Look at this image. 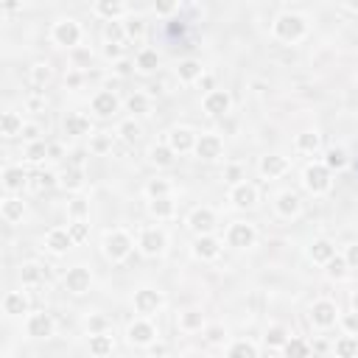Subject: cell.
Returning a JSON list of instances; mask_svg holds the SVG:
<instances>
[{
    "instance_id": "cell-1",
    "label": "cell",
    "mask_w": 358,
    "mask_h": 358,
    "mask_svg": "<svg viewBox=\"0 0 358 358\" xmlns=\"http://www.w3.org/2000/svg\"><path fill=\"white\" fill-rule=\"evenodd\" d=\"M129 252V238L123 232H115V235L106 238V255L109 258H123Z\"/></svg>"
},
{
    "instance_id": "cell-2",
    "label": "cell",
    "mask_w": 358,
    "mask_h": 358,
    "mask_svg": "<svg viewBox=\"0 0 358 358\" xmlns=\"http://www.w3.org/2000/svg\"><path fill=\"white\" fill-rule=\"evenodd\" d=\"M252 241H255L252 227H247V224H235V227H232V232H230V243H232V247H249Z\"/></svg>"
},
{
    "instance_id": "cell-3",
    "label": "cell",
    "mask_w": 358,
    "mask_h": 358,
    "mask_svg": "<svg viewBox=\"0 0 358 358\" xmlns=\"http://www.w3.org/2000/svg\"><path fill=\"white\" fill-rule=\"evenodd\" d=\"M163 243H165L163 232H157V230H146V232H143V241H140L143 252H148V255H157L160 249H163Z\"/></svg>"
},
{
    "instance_id": "cell-4",
    "label": "cell",
    "mask_w": 358,
    "mask_h": 358,
    "mask_svg": "<svg viewBox=\"0 0 358 358\" xmlns=\"http://www.w3.org/2000/svg\"><path fill=\"white\" fill-rule=\"evenodd\" d=\"M90 285V272L87 268H73V272L68 274V288L76 291V294H81V291H87Z\"/></svg>"
},
{
    "instance_id": "cell-5",
    "label": "cell",
    "mask_w": 358,
    "mask_h": 358,
    "mask_svg": "<svg viewBox=\"0 0 358 358\" xmlns=\"http://www.w3.org/2000/svg\"><path fill=\"white\" fill-rule=\"evenodd\" d=\"M305 185L311 190H325L327 188V171L319 168V165H314V168L305 171Z\"/></svg>"
},
{
    "instance_id": "cell-6",
    "label": "cell",
    "mask_w": 358,
    "mask_h": 358,
    "mask_svg": "<svg viewBox=\"0 0 358 358\" xmlns=\"http://www.w3.org/2000/svg\"><path fill=\"white\" fill-rule=\"evenodd\" d=\"M137 302V311L140 314H151L160 308V294H154V291H140V294L135 297Z\"/></svg>"
},
{
    "instance_id": "cell-7",
    "label": "cell",
    "mask_w": 358,
    "mask_h": 358,
    "mask_svg": "<svg viewBox=\"0 0 358 358\" xmlns=\"http://www.w3.org/2000/svg\"><path fill=\"white\" fill-rule=\"evenodd\" d=\"M277 31L283 34L285 39H294V37H300V34H302V20H300V17H283L280 26H277Z\"/></svg>"
},
{
    "instance_id": "cell-8",
    "label": "cell",
    "mask_w": 358,
    "mask_h": 358,
    "mask_svg": "<svg viewBox=\"0 0 358 358\" xmlns=\"http://www.w3.org/2000/svg\"><path fill=\"white\" fill-rule=\"evenodd\" d=\"M227 106H230L227 93H213L210 98L205 101V109L210 112V115H221V112H227Z\"/></svg>"
},
{
    "instance_id": "cell-9",
    "label": "cell",
    "mask_w": 358,
    "mask_h": 358,
    "mask_svg": "<svg viewBox=\"0 0 358 358\" xmlns=\"http://www.w3.org/2000/svg\"><path fill=\"white\" fill-rule=\"evenodd\" d=\"M115 106H118V101H115V95H112V93H101L98 98L93 101V109L98 112V115H112Z\"/></svg>"
},
{
    "instance_id": "cell-10",
    "label": "cell",
    "mask_w": 358,
    "mask_h": 358,
    "mask_svg": "<svg viewBox=\"0 0 358 358\" xmlns=\"http://www.w3.org/2000/svg\"><path fill=\"white\" fill-rule=\"evenodd\" d=\"M90 350H93L95 358H104L106 353H112V339L109 336H90Z\"/></svg>"
},
{
    "instance_id": "cell-11",
    "label": "cell",
    "mask_w": 358,
    "mask_h": 358,
    "mask_svg": "<svg viewBox=\"0 0 358 358\" xmlns=\"http://www.w3.org/2000/svg\"><path fill=\"white\" fill-rule=\"evenodd\" d=\"M56 39L62 45H76V39H79V28H76V23H62V26L56 28Z\"/></svg>"
},
{
    "instance_id": "cell-12",
    "label": "cell",
    "mask_w": 358,
    "mask_h": 358,
    "mask_svg": "<svg viewBox=\"0 0 358 358\" xmlns=\"http://www.w3.org/2000/svg\"><path fill=\"white\" fill-rule=\"evenodd\" d=\"M28 330H31V336H37V339L51 336V319H48L45 314H37L31 319V325H28Z\"/></svg>"
},
{
    "instance_id": "cell-13",
    "label": "cell",
    "mask_w": 358,
    "mask_h": 358,
    "mask_svg": "<svg viewBox=\"0 0 358 358\" xmlns=\"http://www.w3.org/2000/svg\"><path fill=\"white\" fill-rule=\"evenodd\" d=\"M190 227H193L196 232H207L213 230V213L210 210H196L193 218H190Z\"/></svg>"
},
{
    "instance_id": "cell-14",
    "label": "cell",
    "mask_w": 358,
    "mask_h": 358,
    "mask_svg": "<svg viewBox=\"0 0 358 358\" xmlns=\"http://www.w3.org/2000/svg\"><path fill=\"white\" fill-rule=\"evenodd\" d=\"M314 319L319 322V325H330V322L336 319V308H333L330 302H319V305H314Z\"/></svg>"
},
{
    "instance_id": "cell-15",
    "label": "cell",
    "mask_w": 358,
    "mask_h": 358,
    "mask_svg": "<svg viewBox=\"0 0 358 358\" xmlns=\"http://www.w3.org/2000/svg\"><path fill=\"white\" fill-rule=\"evenodd\" d=\"M218 151H221L218 137H202V143H199V154H202V157L213 160V157H218Z\"/></svg>"
},
{
    "instance_id": "cell-16",
    "label": "cell",
    "mask_w": 358,
    "mask_h": 358,
    "mask_svg": "<svg viewBox=\"0 0 358 358\" xmlns=\"http://www.w3.org/2000/svg\"><path fill=\"white\" fill-rule=\"evenodd\" d=\"M48 247H51L53 252H62V249L70 247V235L64 230H53L51 235H48Z\"/></svg>"
},
{
    "instance_id": "cell-17",
    "label": "cell",
    "mask_w": 358,
    "mask_h": 358,
    "mask_svg": "<svg viewBox=\"0 0 358 358\" xmlns=\"http://www.w3.org/2000/svg\"><path fill=\"white\" fill-rule=\"evenodd\" d=\"M232 199H235V205H241V207H252V205H255V188H249V185H241V188H235Z\"/></svg>"
},
{
    "instance_id": "cell-18",
    "label": "cell",
    "mask_w": 358,
    "mask_h": 358,
    "mask_svg": "<svg viewBox=\"0 0 358 358\" xmlns=\"http://www.w3.org/2000/svg\"><path fill=\"white\" fill-rule=\"evenodd\" d=\"M129 336H132V342H140V344H146L148 339L154 336V330H151V325H146V322H137V325H132Z\"/></svg>"
},
{
    "instance_id": "cell-19",
    "label": "cell",
    "mask_w": 358,
    "mask_h": 358,
    "mask_svg": "<svg viewBox=\"0 0 358 358\" xmlns=\"http://www.w3.org/2000/svg\"><path fill=\"white\" fill-rule=\"evenodd\" d=\"M216 252H218V243L213 241V238H202V241L196 243V255H202V258H213Z\"/></svg>"
},
{
    "instance_id": "cell-20",
    "label": "cell",
    "mask_w": 358,
    "mask_h": 358,
    "mask_svg": "<svg viewBox=\"0 0 358 358\" xmlns=\"http://www.w3.org/2000/svg\"><path fill=\"white\" fill-rule=\"evenodd\" d=\"M285 353H288V358H305L308 355V344L300 342V339H294V342L285 344Z\"/></svg>"
},
{
    "instance_id": "cell-21",
    "label": "cell",
    "mask_w": 358,
    "mask_h": 358,
    "mask_svg": "<svg viewBox=\"0 0 358 358\" xmlns=\"http://www.w3.org/2000/svg\"><path fill=\"white\" fill-rule=\"evenodd\" d=\"M260 168H263V174H280L285 168V160L283 157H266Z\"/></svg>"
},
{
    "instance_id": "cell-22",
    "label": "cell",
    "mask_w": 358,
    "mask_h": 358,
    "mask_svg": "<svg viewBox=\"0 0 358 358\" xmlns=\"http://www.w3.org/2000/svg\"><path fill=\"white\" fill-rule=\"evenodd\" d=\"M339 355L342 358H353V355H358V342L355 339H344V342H339Z\"/></svg>"
},
{
    "instance_id": "cell-23",
    "label": "cell",
    "mask_w": 358,
    "mask_h": 358,
    "mask_svg": "<svg viewBox=\"0 0 358 358\" xmlns=\"http://www.w3.org/2000/svg\"><path fill=\"white\" fill-rule=\"evenodd\" d=\"M171 146L179 148V151H185V148H190V132H185V129H179V132L171 135Z\"/></svg>"
},
{
    "instance_id": "cell-24",
    "label": "cell",
    "mask_w": 358,
    "mask_h": 358,
    "mask_svg": "<svg viewBox=\"0 0 358 358\" xmlns=\"http://www.w3.org/2000/svg\"><path fill=\"white\" fill-rule=\"evenodd\" d=\"M311 255H314V260H327V258H333V247L325 243V241H319V243H314Z\"/></svg>"
},
{
    "instance_id": "cell-25",
    "label": "cell",
    "mask_w": 358,
    "mask_h": 358,
    "mask_svg": "<svg viewBox=\"0 0 358 358\" xmlns=\"http://www.w3.org/2000/svg\"><path fill=\"white\" fill-rule=\"evenodd\" d=\"M23 311H26V300L20 294H11L6 300V314H23Z\"/></svg>"
},
{
    "instance_id": "cell-26",
    "label": "cell",
    "mask_w": 358,
    "mask_h": 358,
    "mask_svg": "<svg viewBox=\"0 0 358 358\" xmlns=\"http://www.w3.org/2000/svg\"><path fill=\"white\" fill-rule=\"evenodd\" d=\"M297 196L294 193H283L280 196V213H285V216H288V213H297Z\"/></svg>"
},
{
    "instance_id": "cell-27",
    "label": "cell",
    "mask_w": 358,
    "mask_h": 358,
    "mask_svg": "<svg viewBox=\"0 0 358 358\" xmlns=\"http://www.w3.org/2000/svg\"><path fill=\"white\" fill-rule=\"evenodd\" d=\"M23 182H26L23 168H9V171H6V185H9V188H20Z\"/></svg>"
},
{
    "instance_id": "cell-28",
    "label": "cell",
    "mask_w": 358,
    "mask_h": 358,
    "mask_svg": "<svg viewBox=\"0 0 358 358\" xmlns=\"http://www.w3.org/2000/svg\"><path fill=\"white\" fill-rule=\"evenodd\" d=\"M137 64H140L143 70H154V68H157V53H154V51H143L140 56H137Z\"/></svg>"
},
{
    "instance_id": "cell-29",
    "label": "cell",
    "mask_w": 358,
    "mask_h": 358,
    "mask_svg": "<svg viewBox=\"0 0 358 358\" xmlns=\"http://www.w3.org/2000/svg\"><path fill=\"white\" fill-rule=\"evenodd\" d=\"M230 358H255V347L252 344H235V347L230 350Z\"/></svg>"
},
{
    "instance_id": "cell-30",
    "label": "cell",
    "mask_w": 358,
    "mask_h": 358,
    "mask_svg": "<svg viewBox=\"0 0 358 358\" xmlns=\"http://www.w3.org/2000/svg\"><path fill=\"white\" fill-rule=\"evenodd\" d=\"M64 126H68V135H84L87 132V121H81V118H70L68 123H64Z\"/></svg>"
},
{
    "instance_id": "cell-31",
    "label": "cell",
    "mask_w": 358,
    "mask_h": 358,
    "mask_svg": "<svg viewBox=\"0 0 358 358\" xmlns=\"http://www.w3.org/2000/svg\"><path fill=\"white\" fill-rule=\"evenodd\" d=\"M42 277V272H39V266H23V280H26V283H37V280Z\"/></svg>"
},
{
    "instance_id": "cell-32",
    "label": "cell",
    "mask_w": 358,
    "mask_h": 358,
    "mask_svg": "<svg viewBox=\"0 0 358 358\" xmlns=\"http://www.w3.org/2000/svg\"><path fill=\"white\" fill-rule=\"evenodd\" d=\"M151 157H154V163H160V165H171V160H174L168 148H154Z\"/></svg>"
},
{
    "instance_id": "cell-33",
    "label": "cell",
    "mask_w": 358,
    "mask_h": 358,
    "mask_svg": "<svg viewBox=\"0 0 358 358\" xmlns=\"http://www.w3.org/2000/svg\"><path fill=\"white\" fill-rule=\"evenodd\" d=\"M202 73V68L196 62H185L182 64V79H193V76H199Z\"/></svg>"
},
{
    "instance_id": "cell-34",
    "label": "cell",
    "mask_w": 358,
    "mask_h": 358,
    "mask_svg": "<svg viewBox=\"0 0 358 358\" xmlns=\"http://www.w3.org/2000/svg\"><path fill=\"white\" fill-rule=\"evenodd\" d=\"M146 98H143V95H132V98H129V109L132 112H146Z\"/></svg>"
},
{
    "instance_id": "cell-35",
    "label": "cell",
    "mask_w": 358,
    "mask_h": 358,
    "mask_svg": "<svg viewBox=\"0 0 358 358\" xmlns=\"http://www.w3.org/2000/svg\"><path fill=\"white\" fill-rule=\"evenodd\" d=\"M319 146V137L316 135H302L300 137V148H305V151H311V148Z\"/></svg>"
},
{
    "instance_id": "cell-36",
    "label": "cell",
    "mask_w": 358,
    "mask_h": 358,
    "mask_svg": "<svg viewBox=\"0 0 358 358\" xmlns=\"http://www.w3.org/2000/svg\"><path fill=\"white\" fill-rule=\"evenodd\" d=\"M327 165H333V168H342V165H344V154L333 148V151L327 154Z\"/></svg>"
},
{
    "instance_id": "cell-37",
    "label": "cell",
    "mask_w": 358,
    "mask_h": 358,
    "mask_svg": "<svg viewBox=\"0 0 358 358\" xmlns=\"http://www.w3.org/2000/svg\"><path fill=\"white\" fill-rule=\"evenodd\" d=\"M20 213H23L20 202H6V218H17Z\"/></svg>"
},
{
    "instance_id": "cell-38",
    "label": "cell",
    "mask_w": 358,
    "mask_h": 358,
    "mask_svg": "<svg viewBox=\"0 0 358 358\" xmlns=\"http://www.w3.org/2000/svg\"><path fill=\"white\" fill-rule=\"evenodd\" d=\"M151 210H154V213H160V216H168V213H171V205H168V199H157V202L151 205Z\"/></svg>"
},
{
    "instance_id": "cell-39",
    "label": "cell",
    "mask_w": 358,
    "mask_h": 358,
    "mask_svg": "<svg viewBox=\"0 0 358 358\" xmlns=\"http://www.w3.org/2000/svg\"><path fill=\"white\" fill-rule=\"evenodd\" d=\"M17 126H20L17 115H11V112H9V115H6V126H3V132H6V135H14V132H17Z\"/></svg>"
},
{
    "instance_id": "cell-40",
    "label": "cell",
    "mask_w": 358,
    "mask_h": 358,
    "mask_svg": "<svg viewBox=\"0 0 358 358\" xmlns=\"http://www.w3.org/2000/svg\"><path fill=\"white\" fill-rule=\"evenodd\" d=\"M79 176H81L79 171H70V174H64V176H62V185H64V188H76V185L81 182Z\"/></svg>"
},
{
    "instance_id": "cell-41",
    "label": "cell",
    "mask_w": 358,
    "mask_h": 358,
    "mask_svg": "<svg viewBox=\"0 0 358 358\" xmlns=\"http://www.w3.org/2000/svg\"><path fill=\"white\" fill-rule=\"evenodd\" d=\"M285 342V333L280 330V327H274L272 333H268V344H274V347H277V344H283Z\"/></svg>"
},
{
    "instance_id": "cell-42",
    "label": "cell",
    "mask_w": 358,
    "mask_h": 358,
    "mask_svg": "<svg viewBox=\"0 0 358 358\" xmlns=\"http://www.w3.org/2000/svg\"><path fill=\"white\" fill-rule=\"evenodd\" d=\"M330 274H336V277H342V274H344V260L342 258L330 260Z\"/></svg>"
},
{
    "instance_id": "cell-43",
    "label": "cell",
    "mask_w": 358,
    "mask_h": 358,
    "mask_svg": "<svg viewBox=\"0 0 358 358\" xmlns=\"http://www.w3.org/2000/svg\"><path fill=\"white\" fill-rule=\"evenodd\" d=\"M42 154H45V146L37 143V146H31V151H28V160H42Z\"/></svg>"
},
{
    "instance_id": "cell-44",
    "label": "cell",
    "mask_w": 358,
    "mask_h": 358,
    "mask_svg": "<svg viewBox=\"0 0 358 358\" xmlns=\"http://www.w3.org/2000/svg\"><path fill=\"white\" fill-rule=\"evenodd\" d=\"M137 135H140V129H137L135 123H126V126H123V137H126V140H135Z\"/></svg>"
},
{
    "instance_id": "cell-45",
    "label": "cell",
    "mask_w": 358,
    "mask_h": 358,
    "mask_svg": "<svg viewBox=\"0 0 358 358\" xmlns=\"http://www.w3.org/2000/svg\"><path fill=\"white\" fill-rule=\"evenodd\" d=\"M73 238H76V241H84V238H87V227L84 224H76L73 227Z\"/></svg>"
},
{
    "instance_id": "cell-46",
    "label": "cell",
    "mask_w": 358,
    "mask_h": 358,
    "mask_svg": "<svg viewBox=\"0 0 358 358\" xmlns=\"http://www.w3.org/2000/svg\"><path fill=\"white\" fill-rule=\"evenodd\" d=\"M98 11H106V14H118V11H121V6H118V3H112V6H109V3H101Z\"/></svg>"
},
{
    "instance_id": "cell-47",
    "label": "cell",
    "mask_w": 358,
    "mask_h": 358,
    "mask_svg": "<svg viewBox=\"0 0 358 358\" xmlns=\"http://www.w3.org/2000/svg\"><path fill=\"white\" fill-rule=\"evenodd\" d=\"M148 190L157 196V193H165V190H168V185H165V182H151V185H148Z\"/></svg>"
},
{
    "instance_id": "cell-48",
    "label": "cell",
    "mask_w": 358,
    "mask_h": 358,
    "mask_svg": "<svg viewBox=\"0 0 358 358\" xmlns=\"http://www.w3.org/2000/svg\"><path fill=\"white\" fill-rule=\"evenodd\" d=\"M185 325H188V327L202 325V316H199V314H188V316H185Z\"/></svg>"
},
{
    "instance_id": "cell-49",
    "label": "cell",
    "mask_w": 358,
    "mask_h": 358,
    "mask_svg": "<svg viewBox=\"0 0 358 358\" xmlns=\"http://www.w3.org/2000/svg\"><path fill=\"white\" fill-rule=\"evenodd\" d=\"M34 76H37V81L48 79V68H45V64H37V70H34Z\"/></svg>"
},
{
    "instance_id": "cell-50",
    "label": "cell",
    "mask_w": 358,
    "mask_h": 358,
    "mask_svg": "<svg viewBox=\"0 0 358 358\" xmlns=\"http://www.w3.org/2000/svg\"><path fill=\"white\" fill-rule=\"evenodd\" d=\"M37 179H39V188H48V185H51V174H37Z\"/></svg>"
},
{
    "instance_id": "cell-51",
    "label": "cell",
    "mask_w": 358,
    "mask_h": 358,
    "mask_svg": "<svg viewBox=\"0 0 358 358\" xmlns=\"http://www.w3.org/2000/svg\"><path fill=\"white\" fill-rule=\"evenodd\" d=\"M129 34H143V23H140V20H135L132 26H129Z\"/></svg>"
},
{
    "instance_id": "cell-52",
    "label": "cell",
    "mask_w": 358,
    "mask_h": 358,
    "mask_svg": "<svg viewBox=\"0 0 358 358\" xmlns=\"http://www.w3.org/2000/svg\"><path fill=\"white\" fill-rule=\"evenodd\" d=\"M350 263H353V266H358V247H353V249H350Z\"/></svg>"
},
{
    "instance_id": "cell-53",
    "label": "cell",
    "mask_w": 358,
    "mask_h": 358,
    "mask_svg": "<svg viewBox=\"0 0 358 358\" xmlns=\"http://www.w3.org/2000/svg\"><path fill=\"white\" fill-rule=\"evenodd\" d=\"M106 53H109V56H118V53H121V48H118V45H109V48H106Z\"/></svg>"
},
{
    "instance_id": "cell-54",
    "label": "cell",
    "mask_w": 358,
    "mask_h": 358,
    "mask_svg": "<svg viewBox=\"0 0 358 358\" xmlns=\"http://www.w3.org/2000/svg\"><path fill=\"white\" fill-rule=\"evenodd\" d=\"M218 339H221V330H218V327H216V330H210V342H218Z\"/></svg>"
},
{
    "instance_id": "cell-55",
    "label": "cell",
    "mask_w": 358,
    "mask_h": 358,
    "mask_svg": "<svg viewBox=\"0 0 358 358\" xmlns=\"http://www.w3.org/2000/svg\"><path fill=\"white\" fill-rule=\"evenodd\" d=\"M353 305H355V311H358V294L353 297Z\"/></svg>"
},
{
    "instance_id": "cell-56",
    "label": "cell",
    "mask_w": 358,
    "mask_h": 358,
    "mask_svg": "<svg viewBox=\"0 0 358 358\" xmlns=\"http://www.w3.org/2000/svg\"><path fill=\"white\" fill-rule=\"evenodd\" d=\"M190 358H196V355H190Z\"/></svg>"
}]
</instances>
